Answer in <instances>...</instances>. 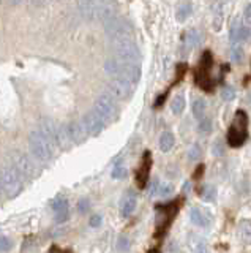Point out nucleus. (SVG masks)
<instances>
[{"label": "nucleus", "mask_w": 251, "mask_h": 253, "mask_svg": "<svg viewBox=\"0 0 251 253\" xmlns=\"http://www.w3.org/2000/svg\"><path fill=\"white\" fill-rule=\"evenodd\" d=\"M93 109L101 116V119H103L106 124H112L114 121H117V117H119V108H117L115 98L109 92L100 95L95 100Z\"/></svg>", "instance_id": "8"}, {"label": "nucleus", "mask_w": 251, "mask_h": 253, "mask_svg": "<svg viewBox=\"0 0 251 253\" xmlns=\"http://www.w3.org/2000/svg\"><path fill=\"white\" fill-rule=\"evenodd\" d=\"M52 2H57V0H52Z\"/></svg>", "instance_id": "48"}, {"label": "nucleus", "mask_w": 251, "mask_h": 253, "mask_svg": "<svg viewBox=\"0 0 251 253\" xmlns=\"http://www.w3.org/2000/svg\"><path fill=\"white\" fill-rule=\"evenodd\" d=\"M109 93L112 95L115 100H127L130 98L133 92H135V84H131L127 79L122 78H114L111 83H109Z\"/></svg>", "instance_id": "12"}, {"label": "nucleus", "mask_w": 251, "mask_h": 253, "mask_svg": "<svg viewBox=\"0 0 251 253\" xmlns=\"http://www.w3.org/2000/svg\"><path fill=\"white\" fill-rule=\"evenodd\" d=\"M239 237L243 244H251V220H242L239 223Z\"/></svg>", "instance_id": "24"}, {"label": "nucleus", "mask_w": 251, "mask_h": 253, "mask_svg": "<svg viewBox=\"0 0 251 253\" xmlns=\"http://www.w3.org/2000/svg\"><path fill=\"white\" fill-rule=\"evenodd\" d=\"M57 128H59V124L54 122L52 119H41L40 126H38V130H40L44 134V136L52 142V144H56Z\"/></svg>", "instance_id": "20"}, {"label": "nucleus", "mask_w": 251, "mask_h": 253, "mask_svg": "<svg viewBox=\"0 0 251 253\" xmlns=\"http://www.w3.org/2000/svg\"><path fill=\"white\" fill-rule=\"evenodd\" d=\"M111 43H112V49L115 52V57H119L122 60H128V62H139L141 52L133 37L115 38V40H111Z\"/></svg>", "instance_id": "7"}, {"label": "nucleus", "mask_w": 251, "mask_h": 253, "mask_svg": "<svg viewBox=\"0 0 251 253\" xmlns=\"http://www.w3.org/2000/svg\"><path fill=\"white\" fill-rule=\"evenodd\" d=\"M136 204H138V198H136V193L131 192V190H128L127 193H125L123 200L120 203V215L122 217H130L133 212H135L136 209Z\"/></svg>", "instance_id": "19"}, {"label": "nucleus", "mask_w": 251, "mask_h": 253, "mask_svg": "<svg viewBox=\"0 0 251 253\" xmlns=\"http://www.w3.org/2000/svg\"><path fill=\"white\" fill-rule=\"evenodd\" d=\"M105 71L114 78L127 79L131 84H138L141 79V65L139 62H128L119 57L108 59L105 62Z\"/></svg>", "instance_id": "1"}, {"label": "nucleus", "mask_w": 251, "mask_h": 253, "mask_svg": "<svg viewBox=\"0 0 251 253\" xmlns=\"http://www.w3.org/2000/svg\"><path fill=\"white\" fill-rule=\"evenodd\" d=\"M128 249H130V241H128V237L120 236V237H119V241H117V250H119V252H127Z\"/></svg>", "instance_id": "37"}, {"label": "nucleus", "mask_w": 251, "mask_h": 253, "mask_svg": "<svg viewBox=\"0 0 251 253\" xmlns=\"http://www.w3.org/2000/svg\"><path fill=\"white\" fill-rule=\"evenodd\" d=\"M180 203H182V200L156 206V212H158V217H156V229H158V233H166V229L171 226L172 221H174L177 212L180 209Z\"/></svg>", "instance_id": "9"}, {"label": "nucleus", "mask_w": 251, "mask_h": 253, "mask_svg": "<svg viewBox=\"0 0 251 253\" xmlns=\"http://www.w3.org/2000/svg\"><path fill=\"white\" fill-rule=\"evenodd\" d=\"M212 126H214V122H212V119L204 116L202 119H199V125H198V131L201 134H209L212 131Z\"/></svg>", "instance_id": "30"}, {"label": "nucleus", "mask_w": 251, "mask_h": 253, "mask_svg": "<svg viewBox=\"0 0 251 253\" xmlns=\"http://www.w3.org/2000/svg\"><path fill=\"white\" fill-rule=\"evenodd\" d=\"M127 174H128V171H127V168L125 166H122V165H117V166H114V169H112V179H117V180H120V179H125L127 177Z\"/></svg>", "instance_id": "32"}, {"label": "nucleus", "mask_w": 251, "mask_h": 253, "mask_svg": "<svg viewBox=\"0 0 251 253\" xmlns=\"http://www.w3.org/2000/svg\"><path fill=\"white\" fill-rule=\"evenodd\" d=\"M201 155H202V149L199 144H193L191 149L188 150V160H191V162H196Z\"/></svg>", "instance_id": "34"}, {"label": "nucleus", "mask_w": 251, "mask_h": 253, "mask_svg": "<svg viewBox=\"0 0 251 253\" xmlns=\"http://www.w3.org/2000/svg\"><path fill=\"white\" fill-rule=\"evenodd\" d=\"M212 11H214V19H212V24H214V30L219 32L223 27V3L221 2H214V6H212Z\"/></svg>", "instance_id": "22"}, {"label": "nucleus", "mask_w": 251, "mask_h": 253, "mask_svg": "<svg viewBox=\"0 0 251 253\" xmlns=\"http://www.w3.org/2000/svg\"><path fill=\"white\" fill-rule=\"evenodd\" d=\"M52 211L56 212V221L57 223H62V221H65L68 218V200L65 196H56L52 201Z\"/></svg>", "instance_id": "18"}, {"label": "nucleus", "mask_w": 251, "mask_h": 253, "mask_svg": "<svg viewBox=\"0 0 251 253\" xmlns=\"http://www.w3.org/2000/svg\"><path fill=\"white\" fill-rule=\"evenodd\" d=\"M243 55H245L243 54V47H240V46H235L231 49V60L234 63H242Z\"/></svg>", "instance_id": "33"}, {"label": "nucleus", "mask_w": 251, "mask_h": 253, "mask_svg": "<svg viewBox=\"0 0 251 253\" xmlns=\"http://www.w3.org/2000/svg\"><path fill=\"white\" fill-rule=\"evenodd\" d=\"M11 158H13V166L19 171V174H21L22 177L32 179L36 174V166H35L32 158H30L27 154L14 152Z\"/></svg>", "instance_id": "11"}, {"label": "nucleus", "mask_w": 251, "mask_h": 253, "mask_svg": "<svg viewBox=\"0 0 251 253\" xmlns=\"http://www.w3.org/2000/svg\"><path fill=\"white\" fill-rule=\"evenodd\" d=\"M77 209H79L81 213H85L89 211V201L87 200H81L79 204H77Z\"/></svg>", "instance_id": "40"}, {"label": "nucleus", "mask_w": 251, "mask_h": 253, "mask_svg": "<svg viewBox=\"0 0 251 253\" xmlns=\"http://www.w3.org/2000/svg\"><path fill=\"white\" fill-rule=\"evenodd\" d=\"M250 27L245 26V24H242L240 21H235L232 24V27L229 30V40L232 44H239L242 42H245V40H248L250 37Z\"/></svg>", "instance_id": "16"}, {"label": "nucleus", "mask_w": 251, "mask_h": 253, "mask_svg": "<svg viewBox=\"0 0 251 253\" xmlns=\"http://www.w3.org/2000/svg\"><path fill=\"white\" fill-rule=\"evenodd\" d=\"M0 193H2V190H0Z\"/></svg>", "instance_id": "49"}, {"label": "nucleus", "mask_w": 251, "mask_h": 253, "mask_svg": "<svg viewBox=\"0 0 251 253\" xmlns=\"http://www.w3.org/2000/svg\"><path fill=\"white\" fill-rule=\"evenodd\" d=\"M212 154L215 157H223L224 155V147H223V142L221 139H215L214 144H212Z\"/></svg>", "instance_id": "35"}, {"label": "nucleus", "mask_w": 251, "mask_h": 253, "mask_svg": "<svg viewBox=\"0 0 251 253\" xmlns=\"http://www.w3.org/2000/svg\"><path fill=\"white\" fill-rule=\"evenodd\" d=\"M0 190L10 200L19 195L22 190V176L14 166H5L0 169Z\"/></svg>", "instance_id": "5"}, {"label": "nucleus", "mask_w": 251, "mask_h": 253, "mask_svg": "<svg viewBox=\"0 0 251 253\" xmlns=\"http://www.w3.org/2000/svg\"><path fill=\"white\" fill-rule=\"evenodd\" d=\"M243 14H245L247 22H251V3H248V5L245 6V11H243Z\"/></svg>", "instance_id": "42"}, {"label": "nucleus", "mask_w": 251, "mask_h": 253, "mask_svg": "<svg viewBox=\"0 0 251 253\" xmlns=\"http://www.w3.org/2000/svg\"><path fill=\"white\" fill-rule=\"evenodd\" d=\"M100 225H101V217H100V215H93V217L90 218V226L97 228V226H100Z\"/></svg>", "instance_id": "41"}, {"label": "nucleus", "mask_w": 251, "mask_h": 253, "mask_svg": "<svg viewBox=\"0 0 251 253\" xmlns=\"http://www.w3.org/2000/svg\"><path fill=\"white\" fill-rule=\"evenodd\" d=\"M214 2H221L223 3V0H214Z\"/></svg>", "instance_id": "47"}, {"label": "nucleus", "mask_w": 251, "mask_h": 253, "mask_svg": "<svg viewBox=\"0 0 251 253\" xmlns=\"http://www.w3.org/2000/svg\"><path fill=\"white\" fill-rule=\"evenodd\" d=\"M206 109H207V103L204 98H198L193 103V114H194L196 119H198V121L206 116Z\"/></svg>", "instance_id": "28"}, {"label": "nucleus", "mask_w": 251, "mask_h": 253, "mask_svg": "<svg viewBox=\"0 0 251 253\" xmlns=\"http://www.w3.org/2000/svg\"><path fill=\"white\" fill-rule=\"evenodd\" d=\"M150 168H152V154L145 150L143 155V160H141L139 169L136 172V182L139 188H144L147 185L148 180V174H150Z\"/></svg>", "instance_id": "14"}, {"label": "nucleus", "mask_w": 251, "mask_h": 253, "mask_svg": "<svg viewBox=\"0 0 251 253\" xmlns=\"http://www.w3.org/2000/svg\"><path fill=\"white\" fill-rule=\"evenodd\" d=\"M68 130H70V136L73 139V144H82L89 136L87 128H85L82 121H73L72 124H68Z\"/></svg>", "instance_id": "17"}, {"label": "nucleus", "mask_w": 251, "mask_h": 253, "mask_svg": "<svg viewBox=\"0 0 251 253\" xmlns=\"http://www.w3.org/2000/svg\"><path fill=\"white\" fill-rule=\"evenodd\" d=\"M46 2H48V0H30V3L34 6H43V5H46Z\"/></svg>", "instance_id": "44"}, {"label": "nucleus", "mask_w": 251, "mask_h": 253, "mask_svg": "<svg viewBox=\"0 0 251 253\" xmlns=\"http://www.w3.org/2000/svg\"><path fill=\"white\" fill-rule=\"evenodd\" d=\"M191 249L194 252H204L206 250V241L201 237H194V242H191Z\"/></svg>", "instance_id": "38"}, {"label": "nucleus", "mask_w": 251, "mask_h": 253, "mask_svg": "<svg viewBox=\"0 0 251 253\" xmlns=\"http://www.w3.org/2000/svg\"><path fill=\"white\" fill-rule=\"evenodd\" d=\"M8 2H10V5H21L24 0H8Z\"/></svg>", "instance_id": "46"}, {"label": "nucleus", "mask_w": 251, "mask_h": 253, "mask_svg": "<svg viewBox=\"0 0 251 253\" xmlns=\"http://www.w3.org/2000/svg\"><path fill=\"white\" fill-rule=\"evenodd\" d=\"M221 98H223L224 101H231V100H234V98H235V90L232 89L231 85H224V87H223V90H221Z\"/></svg>", "instance_id": "36"}, {"label": "nucleus", "mask_w": 251, "mask_h": 253, "mask_svg": "<svg viewBox=\"0 0 251 253\" xmlns=\"http://www.w3.org/2000/svg\"><path fill=\"white\" fill-rule=\"evenodd\" d=\"M183 42H185V46L188 51L194 49V47L199 46V43H201V32H198L196 29H191L190 32H186Z\"/></svg>", "instance_id": "23"}, {"label": "nucleus", "mask_w": 251, "mask_h": 253, "mask_svg": "<svg viewBox=\"0 0 251 253\" xmlns=\"http://www.w3.org/2000/svg\"><path fill=\"white\" fill-rule=\"evenodd\" d=\"M248 139V114L243 109L235 113L227 130L226 141L231 147H242Z\"/></svg>", "instance_id": "3"}, {"label": "nucleus", "mask_w": 251, "mask_h": 253, "mask_svg": "<svg viewBox=\"0 0 251 253\" xmlns=\"http://www.w3.org/2000/svg\"><path fill=\"white\" fill-rule=\"evenodd\" d=\"M185 97L183 95H176L174 98H172V103H171V111L174 113L176 116L182 114L183 109H185Z\"/></svg>", "instance_id": "27"}, {"label": "nucleus", "mask_w": 251, "mask_h": 253, "mask_svg": "<svg viewBox=\"0 0 251 253\" xmlns=\"http://www.w3.org/2000/svg\"><path fill=\"white\" fill-rule=\"evenodd\" d=\"M105 30L108 37L111 40L115 38H122V37H133V29H131V24L120 18V16H112L111 19L105 21Z\"/></svg>", "instance_id": "10"}, {"label": "nucleus", "mask_w": 251, "mask_h": 253, "mask_svg": "<svg viewBox=\"0 0 251 253\" xmlns=\"http://www.w3.org/2000/svg\"><path fill=\"white\" fill-rule=\"evenodd\" d=\"M172 190H174V187H172L171 184H160V182H156L155 195H158L160 198H166L172 193Z\"/></svg>", "instance_id": "31"}, {"label": "nucleus", "mask_w": 251, "mask_h": 253, "mask_svg": "<svg viewBox=\"0 0 251 253\" xmlns=\"http://www.w3.org/2000/svg\"><path fill=\"white\" fill-rule=\"evenodd\" d=\"M77 8L87 21L105 22L115 16V8L106 0H77Z\"/></svg>", "instance_id": "2"}, {"label": "nucleus", "mask_w": 251, "mask_h": 253, "mask_svg": "<svg viewBox=\"0 0 251 253\" xmlns=\"http://www.w3.org/2000/svg\"><path fill=\"white\" fill-rule=\"evenodd\" d=\"M191 13H193L191 5H190V3H183V5L177 10V13H176L177 16H176V18H177L179 22H185L188 18H190V14H191Z\"/></svg>", "instance_id": "29"}, {"label": "nucleus", "mask_w": 251, "mask_h": 253, "mask_svg": "<svg viewBox=\"0 0 251 253\" xmlns=\"http://www.w3.org/2000/svg\"><path fill=\"white\" fill-rule=\"evenodd\" d=\"M11 249V242L8 237H0V252H8Z\"/></svg>", "instance_id": "39"}, {"label": "nucleus", "mask_w": 251, "mask_h": 253, "mask_svg": "<svg viewBox=\"0 0 251 253\" xmlns=\"http://www.w3.org/2000/svg\"><path fill=\"white\" fill-rule=\"evenodd\" d=\"M199 196L202 198L204 201L207 203H214L216 200V188L214 185H204L199 190Z\"/></svg>", "instance_id": "26"}, {"label": "nucleus", "mask_w": 251, "mask_h": 253, "mask_svg": "<svg viewBox=\"0 0 251 253\" xmlns=\"http://www.w3.org/2000/svg\"><path fill=\"white\" fill-rule=\"evenodd\" d=\"M202 172H204V165H199V168L194 171V179H199L202 176Z\"/></svg>", "instance_id": "43"}, {"label": "nucleus", "mask_w": 251, "mask_h": 253, "mask_svg": "<svg viewBox=\"0 0 251 253\" xmlns=\"http://www.w3.org/2000/svg\"><path fill=\"white\" fill-rule=\"evenodd\" d=\"M82 122L85 125V128H87L89 136H98V134L103 133L105 126L108 125L95 109H92V111H89V113H85V116L82 117Z\"/></svg>", "instance_id": "13"}, {"label": "nucleus", "mask_w": 251, "mask_h": 253, "mask_svg": "<svg viewBox=\"0 0 251 253\" xmlns=\"http://www.w3.org/2000/svg\"><path fill=\"white\" fill-rule=\"evenodd\" d=\"M190 220H191V223L196 226L207 228L212 221V215H210L209 211L201 208V206H194V208H191V211H190Z\"/></svg>", "instance_id": "15"}, {"label": "nucleus", "mask_w": 251, "mask_h": 253, "mask_svg": "<svg viewBox=\"0 0 251 253\" xmlns=\"http://www.w3.org/2000/svg\"><path fill=\"white\" fill-rule=\"evenodd\" d=\"M174 142H176L174 134H172L171 131H164L160 136V149H161V152H169V150L174 147Z\"/></svg>", "instance_id": "25"}, {"label": "nucleus", "mask_w": 251, "mask_h": 253, "mask_svg": "<svg viewBox=\"0 0 251 253\" xmlns=\"http://www.w3.org/2000/svg\"><path fill=\"white\" fill-rule=\"evenodd\" d=\"M73 144V139L70 136V130H68V125H60L59 124V128H57V136H56V146L62 150H67L70 149Z\"/></svg>", "instance_id": "21"}, {"label": "nucleus", "mask_w": 251, "mask_h": 253, "mask_svg": "<svg viewBox=\"0 0 251 253\" xmlns=\"http://www.w3.org/2000/svg\"><path fill=\"white\" fill-rule=\"evenodd\" d=\"M29 147L32 155L40 162H49L54 157V144L44 136L40 130L29 133Z\"/></svg>", "instance_id": "4"}, {"label": "nucleus", "mask_w": 251, "mask_h": 253, "mask_svg": "<svg viewBox=\"0 0 251 253\" xmlns=\"http://www.w3.org/2000/svg\"><path fill=\"white\" fill-rule=\"evenodd\" d=\"M190 188H191V184H190V180H186L185 184H183V193L186 195L188 192H190Z\"/></svg>", "instance_id": "45"}, {"label": "nucleus", "mask_w": 251, "mask_h": 253, "mask_svg": "<svg viewBox=\"0 0 251 253\" xmlns=\"http://www.w3.org/2000/svg\"><path fill=\"white\" fill-rule=\"evenodd\" d=\"M212 68H214V55L210 51H204L201 55L199 65L196 68V84H198L202 90L212 92L215 87L214 78H212Z\"/></svg>", "instance_id": "6"}]
</instances>
